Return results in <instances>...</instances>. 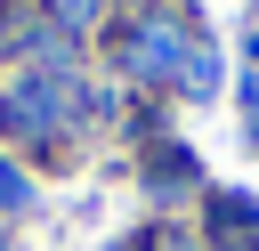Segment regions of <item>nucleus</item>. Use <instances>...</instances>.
Segmentation results:
<instances>
[{"label": "nucleus", "instance_id": "nucleus-1", "mask_svg": "<svg viewBox=\"0 0 259 251\" xmlns=\"http://www.w3.org/2000/svg\"><path fill=\"white\" fill-rule=\"evenodd\" d=\"M57 105H65V81H57V73L32 81V89H16V121H24V138H49V130H57Z\"/></svg>", "mask_w": 259, "mask_h": 251}, {"label": "nucleus", "instance_id": "nucleus-2", "mask_svg": "<svg viewBox=\"0 0 259 251\" xmlns=\"http://www.w3.org/2000/svg\"><path fill=\"white\" fill-rule=\"evenodd\" d=\"M178 81H186L194 97H210V89H219V65H210L202 49H186V65H178Z\"/></svg>", "mask_w": 259, "mask_h": 251}, {"label": "nucleus", "instance_id": "nucleus-3", "mask_svg": "<svg viewBox=\"0 0 259 251\" xmlns=\"http://www.w3.org/2000/svg\"><path fill=\"white\" fill-rule=\"evenodd\" d=\"M0 202H32V178H24V170H8V162H0Z\"/></svg>", "mask_w": 259, "mask_h": 251}, {"label": "nucleus", "instance_id": "nucleus-4", "mask_svg": "<svg viewBox=\"0 0 259 251\" xmlns=\"http://www.w3.org/2000/svg\"><path fill=\"white\" fill-rule=\"evenodd\" d=\"M57 16H73V24H89V16H97V0H57Z\"/></svg>", "mask_w": 259, "mask_h": 251}, {"label": "nucleus", "instance_id": "nucleus-5", "mask_svg": "<svg viewBox=\"0 0 259 251\" xmlns=\"http://www.w3.org/2000/svg\"><path fill=\"white\" fill-rule=\"evenodd\" d=\"M170 251H186V243H170Z\"/></svg>", "mask_w": 259, "mask_h": 251}, {"label": "nucleus", "instance_id": "nucleus-6", "mask_svg": "<svg viewBox=\"0 0 259 251\" xmlns=\"http://www.w3.org/2000/svg\"><path fill=\"white\" fill-rule=\"evenodd\" d=\"M0 251H8V235H0Z\"/></svg>", "mask_w": 259, "mask_h": 251}]
</instances>
